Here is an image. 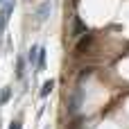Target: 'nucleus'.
<instances>
[{"mask_svg": "<svg viewBox=\"0 0 129 129\" xmlns=\"http://www.w3.org/2000/svg\"><path fill=\"white\" fill-rule=\"evenodd\" d=\"M14 7H16V0H7L5 5H0V34L5 32V27H7V20H9V16H11Z\"/></svg>", "mask_w": 129, "mask_h": 129, "instance_id": "1", "label": "nucleus"}, {"mask_svg": "<svg viewBox=\"0 0 129 129\" xmlns=\"http://www.w3.org/2000/svg\"><path fill=\"white\" fill-rule=\"evenodd\" d=\"M91 41H93V34H84V39H82V41L77 43V48H75V54H84V50H88Z\"/></svg>", "mask_w": 129, "mask_h": 129, "instance_id": "2", "label": "nucleus"}, {"mask_svg": "<svg viewBox=\"0 0 129 129\" xmlns=\"http://www.w3.org/2000/svg\"><path fill=\"white\" fill-rule=\"evenodd\" d=\"M48 14H50V2H43V5L39 7V11H36V18H39V23L48 20Z\"/></svg>", "mask_w": 129, "mask_h": 129, "instance_id": "3", "label": "nucleus"}, {"mask_svg": "<svg viewBox=\"0 0 129 129\" xmlns=\"http://www.w3.org/2000/svg\"><path fill=\"white\" fill-rule=\"evenodd\" d=\"M27 61H29V66H36V61H39V48H29V52H27Z\"/></svg>", "mask_w": 129, "mask_h": 129, "instance_id": "4", "label": "nucleus"}, {"mask_svg": "<svg viewBox=\"0 0 129 129\" xmlns=\"http://www.w3.org/2000/svg\"><path fill=\"white\" fill-rule=\"evenodd\" d=\"M52 88H54V82H52V79H48V82H43V86H41V98H48Z\"/></svg>", "mask_w": 129, "mask_h": 129, "instance_id": "5", "label": "nucleus"}, {"mask_svg": "<svg viewBox=\"0 0 129 129\" xmlns=\"http://www.w3.org/2000/svg\"><path fill=\"white\" fill-rule=\"evenodd\" d=\"M36 68H39V70L45 68V48H39V61H36Z\"/></svg>", "mask_w": 129, "mask_h": 129, "instance_id": "6", "label": "nucleus"}, {"mask_svg": "<svg viewBox=\"0 0 129 129\" xmlns=\"http://www.w3.org/2000/svg\"><path fill=\"white\" fill-rule=\"evenodd\" d=\"M23 75H25V61L18 57L16 59V77H23Z\"/></svg>", "mask_w": 129, "mask_h": 129, "instance_id": "7", "label": "nucleus"}, {"mask_svg": "<svg viewBox=\"0 0 129 129\" xmlns=\"http://www.w3.org/2000/svg\"><path fill=\"white\" fill-rule=\"evenodd\" d=\"M9 98H11V86H5L2 88V95H0V104H7Z\"/></svg>", "mask_w": 129, "mask_h": 129, "instance_id": "8", "label": "nucleus"}, {"mask_svg": "<svg viewBox=\"0 0 129 129\" xmlns=\"http://www.w3.org/2000/svg\"><path fill=\"white\" fill-rule=\"evenodd\" d=\"M77 104H79V93H75V98L70 100V113H77Z\"/></svg>", "mask_w": 129, "mask_h": 129, "instance_id": "9", "label": "nucleus"}, {"mask_svg": "<svg viewBox=\"0 0 129 129\" xmlns=\"http://www.w3.org/2000/svg\"><path fill=\"white\" fill-rule=\"evenodd\" d=\"M9 129H20V120H14V122H11V127Z\"/></svg>", "mask_w": 129, "mask_h": 129, "instance_id": "10", "label": "nucleus"}, {"mask_svg": "<svg viewBox=\"0 0 129 129\" xmlns=\"http://www.w3.org/2000/svg\"><path fill=\"white\" fill-rule=\"evenodd\" d=\"M5 2H7V0H0V5H5Z\"/></svg>", "mask_w": 129, "mask_h": 129, "instance_id": "11", "label": "nucleus"}]
</instances>
